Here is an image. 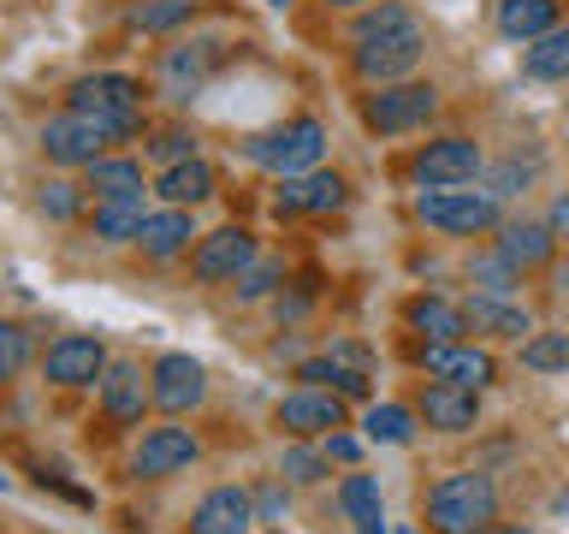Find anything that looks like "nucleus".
Masks as SVG:
<instances>
[{"mask_svg": "<svg viewBox=\"0 0 569 534\" xmlns=\"http://www.w3.org/2000/svg\"><path fill=\"white\" fill-rule=\"evenodd\" d=\"M475 172H480V142H469V137H433L416 149V160H409V178H416L421 190L469 185Z\"/></svg>", "mask_w": 569, "mask_h": 534, "instance_id": "nucleus-10", "label": "nucleus"}, {"mask_svg": "<svg viewBox=\"0 0 569 534\" xmlns=\"http://www.w3.org/2000/svg\"><path fill=\"white\" fill-rule=\"evenodd\" d=\"M273 422L284 427L291 439H327L345 427V392H332V386H297V392H284L279 409H273Z\"/></svg>", "mask_w": 569, "mask_h": 534, "instance_id": "nucleus-9", "label": "nucleus"}, {"mask_svg": "<svg viewBox=\"0 0 569 534\" xmlns=\"http://www.w3.org/2000/svg\"><path fill=\"white\" fill-rule=\"evenodd\" d=\"M24 363H30V333L18 327V320H7V327H0V374H7V380H18V374H24Z\"/></svg>", "mask_w": 569, "mask_h": 534, "instance_id": "nucleus-39", "label": "nucleus"}, {"mask_svg": "<svg viewBox=\"0 0 569 534\" xmlns=\"http://www.w3.org/2000/svg\"><path fill=\"white\" fill-rule=\"evenodd\" d=\"M362 427H368L373 445H409V439H416V409H403V404H368Z\"/></svg>", "mask_w": 569, "mask_h": 534, "instance_id": "nucleus-32", "label": "nucleus"}, {"mask_svg": "<svg viewBox=\"0 0 569 534\" xmlns=\"http://www.w3.org/2000/svg\"><path fill=\"white\" fill-rule=\"evenodd\" d=\"M338 511L356 534H386V498H380V475H345L338 481Z\"/></svg>", "mask_w": 569, "mask_h": 534, "instance_id": "nucleus-26", "label": "nucleus"}, {"mask_svg": "<svg viewBox=\"0 0 569 534\" xmlns=\"http://www.w3.org/2000/svg\"><path fill=\"white\" fill-rule=\"evenodd\" d=\"M256 523H261V511H256V493L249 487H213L190 511V534H249Z\"/></svg>", "mask_w": 569, "mask_h": 534, "instance_id": "nucleus-17", "label": "nucleus"}, {"mask_svg": "<svg viewBox=\"0 0 569 534\" xmlns=\"http://www.w3.org/2000/svg\"><path fill=\"white\" fill-rule=\"evenodd\" d=\"M522 71H528V78H540V83H563L569 78V30L558 24L551 36H540V42H528Z\"/></svg>", "mask_w": 569, "mask_h": 534, "instance_id": "nucleus-29", "label": "nucleus"}, {"mask_svg": "<svg viewBox=\"0 0 569 534\" xmlns=\"http://www.w3.org/2000/svg\"><path fill=\"white\" fill-rule=\"evenodd\" d=\"M403 24H416V12L398 7V0H386V7H373L356 18V42H368V36H386V30H403Z\"/></svg>", "mask_w": 569, "mask_h": 534, "instance_id": "nucleus-38", "label": "nucleus"}, {"mask_svg": "<svg viewBox=\"0 0 569 534\" xmlns=\"http://www.w3.org/2000/svg\"><path fill=\"white\" fill-rule=\"evenodd\" d=\"M256 511H261V523H284V511H291V481H261L256 487Z\"/></svg>", "mask_w": 569, "mask_h": 534, "instance_id": "nucleus-40", "label": "nucleus"}, {"mask_svg": "<svg viewBox=\"0 0 569 534\" xmlns=\"http://www.w3.org/2000/svg\"><path fill=\"white\" fill-rule=\"evenodd\" d=\"M42 374H48L53 386H66V392L101 386V374H107L101 333H66V338H53V345L42 350Z\"/></svg>", "mask_w": 569, "mask_h": 534, "instance_id": "nucleus-12", "label": "nucleus"}, {"mask_svg": "<svg viewBox=\"0 0 569 534\" xmlns=\"http://www.w3.org/2000/svg\"><path fill=\"white\" fill-rule=\"evenodd\" d=\"M149 374H154V409H167V416H190L208 398V368L184 350H167Z\"/></svg>", "mask_w": 569, "mask_h": 534, "instance_id": "nucleus-15", "label": "nucleus"}, {"mask_svg": "<svg viewBox=\"0 0 569 534\" xmlns=\"http://www.w3.org/2000/svg\"><path fill=\"white\" fill-rule=\"evenodd\" d=\"M498 487L487 469H457L427 487V528L433 534H492Z\"/></svg>", "mask_w": 569, "mask_h": 534, "instance_id": "nucleus-1", "label": "nucleus"}, {"mask_svg": "<svg viewBox=\"0 0 569 534\" xmlns=\"http://www.w3.org/2000/svg\"><path fill=\"white\" fill-rule=\"evenodd\" d=\"M551 511H558V516H569V487H563L558 498H551Z\"/></svg>", "mask_w": 569, "mask_h": 534, "instance_id": "nucleus-44", "label": "nucleus"}, {"mask_svg": "<svg viewBox=\"0 0 569 534\" xmlns=\"http://www.w3.org/2000/svg\"><path fill=\"white\" fill-rule=\"evenodd\" d=\"M107 142H113V131H107L101 119L78 113V107H66L60 119L42 125V155L53 160V167H96V160L107 155Z\"/></svg>", "mask_w": 569, "mask_h": 534, "instance_id": "nucleus-7", "label": "nucleus"}, {"mask_svg": "<svg viewBox=\"0 0 569 534\" xmlns=\"http://www.w3.org/2000/svg\"><path fill=\"white\" fill-rule=\"evenodd\" d=\"M551 30H558V0H498V36L540 42Z\"/></svg>", "mask_w": 569, "mask_h": 534, "instance_id": "nucleus-27", "label": "nucleus"}, {"mask_svg": "<svg viewBox=\"0 0 569 534\" xmlns=\"http://www.w3.org/2000/svg\"><path fill=\"white\" fill-rule=\"evenodd\" d=\"M279 285H284V261L256 256L238 279H231V291H238V303H261V297H279Z\"/></svg>", "mask_w": 569, "mask_h": 534, "instance_id": "nucleus-34", "label": "nucleus"}, {"mask_svg": "<svg viewBox=\"0 0 569 534\" xmlns=\"http://www.w3.org/2000/svg\"><path fill=\"white\" fill-rule=\"evenodd\" d=\"M66 107L101 119L107 131H113V142H124V137H137V125H142V83L124 78V71H89V78H78L66 89Z\"/></svg>", "mask_w": 569, "mask_h": 534, "instance_id": "nucleus-3", "label": "nucleus"}, {"mask_svg": "<svg viewBox=\"0 0 569 534\" xmlns=\"http://www.w3.org/2000/svg\"><path fill=\"white\" fill-rule=\"evenodd\" d=\"M416 416L433 427V434H469V427L480 422V392L451 386V380H427Z\"/></svg>", "mask_w": 569, "mask_h": 534, "instance_id": "nucleus-18", "label": "nucleus"}, {"mask_svg": "<svg viewBox=\"0 0 569 534\" xmlns=\"http://www.w3.org/2000/svg\"><path fill=\"white\" fill-rule=\"evenodd\" d=\"M196 457H202V439H196L190 427H149L131 452V475L137 481H167V475H184Z\"/></svg>", "mask_w": 569, "mask_h": 534, "instance_id": "nucleus-13", "label": "nucleus"}, {"mask_svg": "<svg viewBox=\"0 0 569 534\" xmlns=\"http://www.w3.org/2000/svg\"><path fill=\"white\" fill-rule=\"evenodd\" d=\"M522 368L528 374H569V333H528Z\"/></svg>", "mask_w": 569, "mask_h": 534, "instance_id": "nucleus-33", "label": "nucleus"}, {"mask_svg": "<svg viewBox=\"0 0 569 534\" xmlns=\"http://www.w3.org/2000/svg\"><path fill=\"white\" fill-rule=\"evenodd\" d=\"M558 231H551V220H505L498 226V256H505L516 274H533V267H551V256H558Z\"/></svg>", "mask_w": 569, "mask_h": 534, "instance_id": "nucleus-20", "label": "nucleus"}, {"mask_svg": "<svg viewBox=\"0 0 569 534\" xmlns=\"http://www.w3.org/2000/svg\"><path fill=\"white\" fill-rule=\"evenodd\" d=\"M416 220L433 226V231H451V238H475V231H492L505 226V208H498L492 190H421L416 196Z\"/></svg>", "mask_w": 569, "mask_h": 534, "instance_id": "nucleus-4", "label": "nucleus"}, {"mask_svg": "<svg viewBox=\"0 0 569 534\" xmlns=\"http://www.w3.org/2000/svg\"><path fill=\"white\" fill-rule=\"evenodd\" d=\"M279 214H338L350 202V185L338 172H297V178H279Z\"/></svg>", "mask_w": 569, "mask_h": 534, "instance_id": "nucleus-19", "label": "nucleus"}, {"mask_svg": "<svg viewBox=\"0 0 569 534\" xmlns=\"http://www.w3.org/2000/svg\"><path fill=\"white\" fill-rule=\"evenodd\" d=\"M320 7H368V0H320Z\"/></svg>", "mask_w": 569, "mask_h": 534, "instance_id": "nucleus-45", "label": "nucleus"}, {"mask_svg": "<svg viewBox=\"0 0 569 534\" xmlns=\"http://www.w3.org/2000/svg\"><path fill=\"white\" fill-rule=\"evenodd\" d=\"M462 315H469V333H487V338H516V345H522V333H533V320H528L522 303L492 297V291H469Z\"/></svg>", "mask_w": 569, "mask_h": 534, "instance_id": "nucleus-23", "label": "nucleus"}, {"mask_svg": "<svg viewBox=\"0 0 569 534\" xmlns=\"http://www.w3.org/2000/svg\"><path fill=\"white\" fill-rule=\"evenodd\" d=\"M142 220H149V202H101L96 208V238L101 244H137V231H142Z\"/></svg>", "mask_w": 569, "mask_h": 534, "instance_id": "nucleus-30", "label": "nucleus"}, {"mask_svg": "<svg viewBox=\"0 0 569 534\" xmlns=\"http://www.w3.org/2000/svg\"><path fill=\"white\" fill-rule=\"evenodd\" d=\"M546 220H551V231H558V238L569 244V190H558V196H551V208H546Z\"/></svg>", "mask_w": 569, "mask_h": 534, "instance_id": "nucleus-43", "label": "nucleus"}, {"mask_svg": "<svg viewBox=\"0 0 569 534\" xmlns=\"http://www.w3.org/2000/svg\"><path fill=\"white\" fill-rule=\"evenodd\" d=\"M213 190H220V172H213L202 155L178 160V167H167L154 178V196H160V202H172V208H196V202H208Z\"/></svg>", "mask_w": 569, "mask_h": 534, "instance_id": "nucleus-24", "label": "nucleus"}, {"mask_svg": "<svg viewBox=\"0 0 569 534\" xmlns=\"http://www.w3.org/2000/svg\"><path fill=\"white\" fill-rule=\"evenodd\" d=\"M320 452H327L332 463H356V457H362V439H356V434H345V427H338V434H327V445H320Z\"/></svg>", "mask_w": 569, "mask_h": 534, "instance_id": "nucleus-42", "label": "nucleus"}, {"mask_svg": "<svg viewBox=\"0 0 569 534\" xmlns=\"http://www.w3.org/2000/svg\"><path fill=\"white\" fill-rule=\"evenodd\" d=\"M256 256L261 249H256V238H249L243 226H220V231H202V238H196L190 274H196V285H231Z\"/></svg>", "mask_w": 569, "mask_h": 534, "instance_id": "nucleus-11", "label": "nucleus"}, {"mask_svg": "<svg viewBox=\"0 0 569 534\" xmlns=\"http://www.w3.org/2000/svg\"><path fill=\"white\" fill-rule=\"evenodd\" d=\"M416 363H421L427 380H451V386H469V392H487L498 380L492 350H475V345H421Z\"/></svg>", "mask_w": 569, "mask_h": 534, "instance_id": "nucleus-14", "label": "nucleus"}, {"mask_svg": "<svg viewBox=\"0 0 569 534\" xmlns=\"http://www.w3.org/2000/svg\"><path fill=\"white\" fill-rule=\"evenodd\" d=\"M403 320L427 338V345H462V333H469L462 303H445V297H416V303L403 309Z\"/></svg>", "mask_w": 569, "mask_h": 534, "instance_id": "nucleus-25", "label": "nucleus"}, {"mask_svg": "<svg viewBox=\"0 0 569 534\" xmlns=\"http://www.w3.org/2000/svg\"><path fill=\"white\" fill-rule=\"evenodd\" d=\"M279 475L291 481V487H320V481L332 475V457L315 452V445H302V439H291V445L279 452Z\"/></svg>", "mask_w": 569, "mask_h": 534, "instance_id": "nucleus-31", "label": "nucleus"}, {"mask_svg": "<svg viewBox=\"0 0 569 534\" xmlns=\"http://www.w3.org/2000/svg\"><path fill=\"white\" fill-rule=\"evenodd\" d=\"M226 60V42L220 36H190V42H172L160 53V96L167 101H190L196 89L213 78V66Z\"/></svg>", "mask_w": 569, "mask_h": 534, "instance_id": "nucleus-8", "label": "nucleus"}, {"mask_svg": "<svg viewBox=\"0 0 569 534\" xmlns=\"http://www.w3.org/2000/svg\"><path fill=\"white\" fill-rule=\"evenodd\" d=\"M267 7H291V0H267Z\"/></svg>", "mask_w": 569, "mask_h": 534, "instance_id": "nucleus-47", "label": "nucleus"}, {"mask_svg": "<svg viewBox=\"0 0 569 534\" xmlns=\"http://www.w3.org/2000/svg\"><path fill=\"white\" fill-rule=\"evenodd\" d=\"M149 155L167 160V167H178V160H196V131H178V125H172V131H160V137L149 142Z\"/></svg>", "mask_w": 569, "mask_h": 534, "instance_id": "nucleus-41", "label": "nucleus"}, {"mask_svg": "<svg viewBox=\"0 0 569 534\" xmlns=\"http://www.w3.org/2000/svg\"><path fill=\"white\" fill-rule=\"evenodd\" d=\"M297 380L302 386H332V392H345V398H368V368H350V363H338V356H309V363H297Z\"/></svg>", "mask_w": 569, "mask_h": 534, "instance_id": "nucleus-28", "label": "nucleus"}, {"mask_svg": "<svg viewBox=\"0 0 569 534\" xmlns=\"http://www.w3.org/2000/svg\"><path fill=\"white\" fill-rule=\"evenodd\" d=\"M83 190L96 196V208L101 202H137V196H149V190H142V160L101 155L96 167H83Z\"/></svg>", "mask_w": 569, "mask_h": 534, "instance_id": "nucleus-22", "label": "nucleus"}, {"mask_svg": "<svg viewBox=\"0 0 569 534\" xmlns=\"http://www.w3.org/2000/svg\"><path fill=\"white\" fill-rule=\"evenodd\" d=\"M439 113V89L433 83H380L373 96H362V125L380 137H403V131H421V125H433Z\"/></svg>", "mask_w": 569, "mask_h": 534, "instance_id": "nucleus-5", "label": "nucleus"}, {"mask_svg": "<svg viewBox=\"0 0 569 534\" xmlns=\"http://www.w3.org/2000/svg\"><path fill=\"white\" fill-rule=\"evenodd\" d=\"M202 238V231H196V214L190 208H160V214H149V220H142V231H137V249L149 261H172V256H184V249Z\"/></svg>", "mask_w": 569, "mask_h": 534, "instance_id": "nucleus-21", "label": "nucleus"}, {"mask_svg": "<svg viewBox=\"0 0 569 534\" xmlns=\"http://www.w3.org/2000/svg\"><path fill=\"white\" fill-rule=\"evenodd\" d=\"M83 185H71V178H48V185H42V196H36V202H42V214H48V220H78V214H83Z\"/></svg>", "mask_w": 569, "mask_h": 534, "instance_id": "nucleus-36", "label": "nucleus"}, {"mask_svg": "<svg viewBox=\"0 0 569 534\" xmlns=\"http://www.w3.org/2000/svg\"><path fill=\"white\" fill-rule=\"evenodd\" d=\"M320 155H327V125H320L315 113L284 119V125H273V131L243 137V160H249V167H267V172H279V178L315 172Z\"/></svg>", "mask_w": 569, "mask_h": 534, "instance_id": "nucleus-2", "label": "nucleus"}, {"mask_svg": "<svg viewBox=\"0 0 569 534\" xmlns=\"http://www.w3.org/2000/svg\"><path fill=\"white\" fill-rule=\"evenodd\" d=\"M469 279H475V291H492V297H516V285H522V274H516L505 256L475 261V267H469Z\"/></svg>", "mask_w": 569, "mask_h": 534, "instance_id": "nucleus-37", "label": "nucleus"}, {"mask_svg": "<svg viewBox=\"0 0 569 534\" xmlns=\"http://www.w3.org/2000/svg\"><path fill=\"white\" fill-rule=\"evenodd\" d=\"M492 534H533V528H522V523H510V528H492Z\"/></svg>", "mask_w": 569, "mask_h": 534, "instance_id": "nucleus-46", "label": "nucleus"}, {"mask_svg": "<svg viewBox=\"0 0 569 534\" xmlns=\"http://www.w3.org/2000/svg\"><path fill=\"white\" fill-rule=\"evenodd\" d=\"M154 404V374H142V363H107L101 374V416L113 427H131L142 422V409Z\"/></svg>", "mask_w": 569, "mask_h": 534, "instance_id": "nucleus-16", "label": "nucleus"}, {"mask_svg": "<svg viewBox=\"0 0 569 534\" xmlns=\"http://www.w3.org/2000/svg\"><path fill=\"white\" fill-rule=\"evenodd\" d=\"M267 534H284V528H267Z\"/></svg>", "mask_w": 569, "mask_h": 534, "instance_id": "nucleus-49", "label": "nucleus"}, {"mask_svg": "<svg viewBox=\"0 0 569 534\" xmlns=\"http://www.w3.org/2000/svg\"><path fill=\"white\" fill-rule=\"evenodd\" d=\"M398 534H416V528H398Z\"/></svg>", "mask_w": 569, "mask_h": 534, "instance_id": "nucleus-48", "label": "nucleus"}, {"mask_svg": "<svg viewBox=\"0 0 569 534\" xmlns=\"http://www.w3.org/2000/svg\"><path fill=\"white\" fill-rule=\"evenodd\" d=\"M421 53H427V30L403 24V30H386V36L356 42L350 66H356V78H368V83H403L409 71L421 66Z\"/></svg>", "mask_w": 569, "mask_h": 534, "instance_id": "nucleus-6", "label": "nucleus"}, {"mask_svg": "<svg viewBox=\"0 0 569 534\" xmlns=\"http://www.w3.org/2000/svg\"><path fill=\"white\" fill-rule=\"evenodd\" d=\"M190 18H196V0H149V7L131 12V30L167 36V30H178V24H190Z\"/></svg>", "mask_w": 569, "mask_h": 534, "instance_id": "nucleus-35", "label": "nucleus"}]
</instances>
